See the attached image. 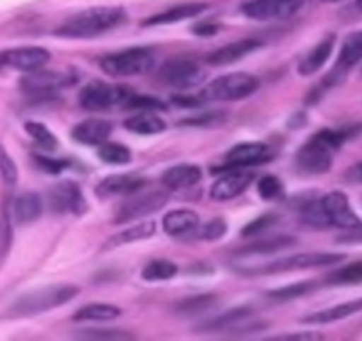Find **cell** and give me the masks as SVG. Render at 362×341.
I'll use <instances>...</instances> for the list:
<instances>
[{
    "label": "cell",
    "mask_w": 362,
    "mask_h": 341,
    "mask_svg": "<svg viewBox=\"0 0 362 341\" xmlns=\"http://www.w3.org/2000/svg\"><path fill=\"white\" fill-rule=\"evenodd\" d=\"M350 130H327L313 135L297 153V167L305 175H325L334 162V151L350 137Z\"/></svg>",
    "instance_id": "6da1fadb"
},
{
    "label": "cell",
    "mask_w": 362,
    "mask_h": 341,
    "mask_svg": "<svg viewBox=\"0 0 362 341\" xmlns=\"http://www.w3.org/2000/svg\"><path fill=\"white\" fill-rule=\"evenodd\" d=\"M124 18V9L116 6L90 8L66 20L55 34L61 37H95L119 25Z\"/></svg>",
    "instance_id": "7a4b0ae2"
},
{
    "label": "cell",
    "mask_w": 362,
    "mask_h": 341,
    "mask_svg": "<svg viewBox=\"0 0 362 341\" xmlns=\"http://www.w3.org/2000/svg\"><path fill=\"white\" fill-rule=\"evenodd\" d=\"M80 288L75 284H55V287H45L41 290L29 291L16 299L11 311L15 315H40V313L50 311L59 306L68 304L69 301L78 295Z\"/></svg>",
    "instance_id": "3957f363"
},
{
    "label": "cell",
    "mask_w": 362,
    "mask_h": 341,
    "mask_svg": "<svg viewBox=\"0 0 362 341\" xmlns=\"http://www.w3.org/2000/svg\"><path fill=\"white\" fill-rule=\"evenodd\" d=\"M259 89V80L250 73H229L211 80L203 91L204 100L211 102H236L254 95Z\"/></svg>",
    "instance_id": "277c9868"
},
{
    "label": "cell",
    "mask_w": 362,
    "mask_h": 341,
    "mask_svg": "<svg viewBox=\"0 0 362 341\" xmlns=\"http://www.w3.org/2000/svg\"><path fill=\"white\" fill-rule=\"evenodd\" d=\"M153 62L155 57L149 48L134 47L103 57L102 69L110 76H135L149 71Z\"/></svg>",
    "instance_id": "5b68a950"
},
{
    "label": "cell",
    "mask_w": 362,
    "mask_h": 341,
    "mask_svg": "<svg viewBox=\"0 0 362 341\" xmlns=\"http://www.w3.org/2000/svg\"><path fill=\"white\" fill-rule=\"evenodd\" d=\"M132 93L123 86H110V83L95 80L83 86L80 91L78 100L80 105L89 112H102V110L110 109L117 103H124Z\"/></svg>",
    "instance_id": "8992f818"
},
{
    "label": "cell",
    "mask_w": 362,
    "mask_h": 341,
    "mask_svg": "<svg viewBox=\"0 0 362 341\" xmlns=\"http://www.w3.org/2000/svg\"><path fill=\"white\" fill-rule=\"evenodd\" d=\"M75 82V75L69 71H47L40 68L34 71H27V75L22 76L20 86L23 93H27L33 98H48L61 91L62 88H68Z\"/></svg>",
    "instance_id": "52a82bcc"
},
{
    "label": "cell",
    "mask_w": 362,
    "mask_h": 341,
    "mask_svg": "<svg viewBox=\"0 0 362 341\" xmlns=\"http://www.w3.org/2000/svg\"><path fill=\"white\" fill-rule=\"evenodd\" d=\"M309 0H250L243 4V15L257 22L286 20L300 13Z\"/></svg>",
    "instance_id": "ba28073f"
},
{
    "label": "cell",
    "mask_w": 362,
    "mask_h": 341,
    "mask_svg": "<svg viewBox=\"0 0 362 341\" xmlns=\"http://www.w3.org/2000/svg\"><path fill=\"white\" fill-rule=\"evenodd\" d=\"M162 80L176 89H192L206 80V71L190 59H173L162 68Z\"/></svg>",
    "instance_id": "9c48e42d"
},
{
    "label": "cell",
    "mask_w": 362,
    "mask_h": 341,
    "mask_svg": "<svg viewBox=\"0 0 362 341\" xmlns=\"http://www.w3.org/2000/svg\"><path fill=\"white\" fill-rule=\"evenodd\" d=\"M343 254L330 253H311V254H295V256H284L276 262L264 265L259 272L263 274H279L297 269H316V267H330L343 262Z\"/></svg>",
    "instance_id": "30bf717a"
},
{
    "label": "cell",
    "mask_w": 362,
    "mask_h": 341,
    "mask_svg": "<svg viewBox=\"0 0 362 341\" xmlns=\"http://www.w3.org/2000/svg\"><path fill=\"white\" fill-rule=\"evenodd\" d=\"M165 203L167 194L160 192V190L139 194V196L130 197V200L121 204L116 215V222L117 224H123V222L139 221V219L146 217V215L162 210L165 207Z\"/></svg>",
    "instance_id": "8fae6325"
},
{
    "label": "cell",
    "mask_w": 362,
    "mask_h": 341,
    "mask_svg": "<svg viewBox=\"0 0 362 341\" xmlns=\"http://www.w3.org/2000/svg\"><path fill=\"white\" fill-rule=\"evenodd\" d=\"M358 61H362V33H354L350 34V36H346L343 47H341L339 55H337L336 66H334L332 71L327 75V88H332V86H337V83L343 82L346 73L350 71Z\"/></svg>",
    "instance_id": "7c38bea8"
},
{
    "label": "cell",
    "mask_w": 362,
    "mask_h": 341,
    "mask_svg": "<svg viewBox=\"0 0 362 341\" xmlns=\"http://www.w3.org/2000/svg\"><path fill=\"white\" fill-rule=\"evenodd\" d=\"M48 201H50V207L59 214L82 215L87 208L82 190L73 182L57 183L48 192Z\"/></svg>",
    "instance_id": "4fadbf2b"
},
{
    "label": "cell",
    "mask_w": 362,
    "mask_h": 341,
    "mask_svg": "<svg viewBox=\"0 0 362 341\" xmlns=\"http://www.w3.org/2000/svg\"><path fill=\"white\" fill-rule=\"evenodd\" d=\"M272 158V149L264 142H243L226 155L224 169H247Z\"/></svg>",
    "instance_id": "5bb4252c"
},
{
    "label": "cell",
    "mask_w": 362,
    "mask_h": 341,
    "mask_svg": "<svg viewBox=\"0 0 362 341\" xmlns=\"http://www.w3.org/2000/svg\"><path fill=\"white\" fill-rule=\"evenodd\" d=\"M228 173L221 176L217 182L214 183L210 190L211 200L215 201H229L235 200L236 196L247 190V187L252 183L254 173L245 169H226Z\"/></svg>",
    "instance_id": "9a60e30c"
},
{
    "label": "cell",
    "mask_w": 362,
    "mask_h": 341,
    "mask_svg": "<svg viewBox=\"0 0 362 341\" xmlns=\"http://www.w3.org/2000/svg\"><path fill=\"white\" fill-rule=\"evenodd\" d=\"M2 64L11 66L20 71H34L50 61V52L41 47H22L2 52Z\"/></svg>",
    "instance_id": "2e32d148"
},
{
    "label": "cell",
    "mask_w": 362,
    "mask_h": 341,
    "mask_svg": "<svg viewBox=\"0 0 362 341\" xmlns=\"http://www.w3.org/2000/svg\"><path fill=\"white\" fill-rule=\"evenodd\" d=\"M322 204L330 226L346 229V228H351V226H355L357 222H361V219L357 217L354 208L350 207V201H348L346 194L337 192V190L336 192L327 194L325 197H322Z\"/></svg>",
    "instance_id": "e0dca14e"
},
{
    "label": "cell",
    "mask_w": 362,
    "mask_h": 341,
    "mask_svg": "<svg viewBox=\"0 0 362 341\" xmlns=\"http://www.w3.org/2000/svg\"><path fill=\"white\" fill-rule=\"evenodd\" d=\"M146 185V178L135 175H112L102 180L96 194L102 197L109 196H132Z\"/></svg>",
    "instance_id": "ac0fdd59"
},
{
    "label": "cell",
    "mask_w": 362,
    "mask_h": 341,
    "mask_svg": "<svg viewBox=\"0 0 362 341\" xmlns=\"http://www.w3.org/2000/svg\"><path fill=\"white\" fill-rule=\"evenodd\" d=\"M112 134V123L105 120H86L73 128V139L80 144L100 146Z\"/></svg>",
    "instance_id": "d6986e66"
},
{
    "label": "cell",
    "mask_w": 362,
    "mask_h": 341,
    "mask_svg": "<svg viewBox=\"0 0 362 341\" xmlns=\"http://www.w3.org/2000/svg\"><path fill=\"white\" fill-rule=\"evenodd\" d=\"M203 180V170L201 167L192 163H181L167 169L162 176V182L170 190H183L197 185Z\"/></svg>",
    "instance_id": "ffe728a7"
},
{
    "label": "cell",
    "mask_w": 362,
    "mask_h": 341,
    "mask_svg": "<svg viewBox=\"0 0 362 341\" xmlns=\"http://www.w3.org/2000/svg\"><path fill=\"white\" fill-rule=\"evenodd\" d=\"M261 47L259 41L256 40H242V41H235V43H229L226 47L218 48L215 50L214 54L208 55V62L211 66H228L233 64V62L240 61L245 55L252 54L254 50Z\"/></svg>",
    "instance_id": "44dd1931"
},
{
    "label": "cell",
    "mask_w": 362,
    "mask_h": 341,
    "mask_svg": "<svg viewBox=\"0 0 362 341\" xmlns=\"http://www.w3.org/2000/svg\"><path fill=\"white\" fill-rule=\"evenodd\" d=\"M163 231L170 236H187L199 228V217L192 210H173L163 217Z\"/></svg>",
    "instance_id": "7402d4cb"
},
{
    "label": "cell",
    "mask_w": 362,
    "mask_h": 341,
    "mask_svg": "<svg viewBox=\"0 0 362 341\" xmlns=\"http://www.w3.org/2000/svg\"><path fill=\"white\" fill-rule=\"evenodd\" d=\"M206 8L208 6L203 4V2H190V4L176 6V8L167 9V11L158 13L155 16H149L144 22V25H169V23L183 22V20L201 15L203 11H206Z\"/></svg>",
    "instance_id": "603a6c76"
},
{
    "label": "cell",
    "mask_w": 362,
    "mask_h": 341,
    "mask_svg": "<svg viewBox=\"0 0 362 341\" xmlns=\"http://www.w3.org/2000/svg\"><path fill=\"white\" fill-rule=\"evenodd\" d=\"M334 43H336V36H329L323 41H320V43L302 59L300 64H298V73L304 76H309L315 75L316 71H320V69L323 68V64L329 61L330 55H332Z\"/></svg>",
    "instance_id": "cb8c5ba5"
},
{
    "label": "cell",
    "mask_w": 362,
    "mask_h": 341,
    "mask_svg": "<svg viewBox=\"0 0 362 341\" xmlns=\"http://www.w3.org/2000/svg\"><path fill=\"white\" fill-rule=\"evenodd\" d=\"M41 212H43V201L36 192L22 194L13 203V217L18 224H30L37 221L41 217Z\"/></svg>",
    "instance_id": "d4e9b609"
},
{
    "label": "cell",
    "mask_w": 362,
    "mask_h": 341,
    "mask_svg": "<svg viewBox=\"0 0 362 341\" xmlns=\"http://www.w3.org/2000/svg\"><path fill=\"white\" fill-rule=\"evenodd\" d=\"M124 128L132 134L139 135H156L167 130V125L162 117L156 116L155 112H148V110H141L139 114L128 117L124 121Z\"/></svg>",
    "instance_id": "484cf974"
},
{
    "label": "cell",
    "mask_w": 362,
    "mask_h": 341,
    "mask_svg": "<svg viewBox=\"0 0 362 341\" xmlns=\"http://www.w3.org/2000/svg\"><path fill=\"white\" fill-rule=\"evenodd\" d=\"M361 311H362V299H357V301L344 302V304L334 306V308L323 309V311H318V313H313V315L305 316L304 323H332V322H337V320L348 318V316Z\"/></svg>",
    "instance_id": "4316f807"
},
{
    "label": "cell",
    "mask_w": 362,
    "mask_h": 341,
    "mask_svg": "<svg viewBox=\"0 0 362 341\" xmlns=\"http://www.w3.org/2000/svg\"><path fill=\"white\" fill-rule=\"evenodd\" d=\"M156 233V224L153 221H142L139 224L130 226V228L123 229L117 235H114L112 238H109L107 242V247H119L124 245V243H134L141 242V240L151 238Z\"/></svg>",
    "instance_id": "83f0119b"
},
{
    "label": "cell",
    "mask_w": 362,
    "mask_h": 341,
    "mask_svg": "<svg viewBox=\"0 0 362 341\" xmlns=\"http://www.w3.org/2000/svg\"><path fill=\"white\" fill-rule=\"evenodd\" d=\"M121 315V309L112 304H87L75 313L76 322H109Z\"/></svg>",
    "instance_id": "f1b7e54d"
},
{
    "label": "cell",
    "mask_w": 362,
    "mask_h": 341,
    "mask_svg": "<svg viewBox=\"0 0 362 341\" xmlns=\"http://www.w3.org/2000/svg\"><path fill=\"white\" fill-rule=\"evenodd\" d=\"M297 240L293 236H277V238H268V240H259V242H254L250 245L243 247L238 250V254H274L277 250H283L291 247Z\"/></svg>",
    "instance_id": "f546056e"
},
{
    "label": "cell",
    "mask_w": 362,
    "mask_h": 341,
    "mask_svg": "<svg viewBox=\"0 0 362 341\" xmlns=\"http://www.w3.org/2000/svg\"><path fill=\"white\" fill-rule=\"evenodd\" d=\"M100 158L105 163H112V166H124V163L132 162V151L124 144L119 142H103L98 148Z\"/></svg>",
    "instance_id": "4dcf8cb0"
},
{
    "label": "cell",
    "mask_w": 362,
    "mask_h": 341,
    "mask_svg": "<svg viewBox=\"0 0 362 341\" xmlns=\"http://www.w3.org/2000/svg\"><path fill=\"white\" fill-rule=\"evenodd\" d=\"M215 304H217L215 295H197V297H190L185 299V301H181L180 304L176 306V311L180 313V315L194 316L208 311V309L214 308Z\"/></svg>",
    "instance_id": "1f68e13d"
},
{
    "label": "cell",
    "mask_w": 362,
    "mask_h": 341,
    "mask_svg": "<svg viewBox=\"0 0 362 341\" xmlns=\"http://www.w3.org/2000/svg\"><path fill=\"white\" fill-rule=\"evenodd\" d=\"M330 284L334 287H348V284H361L362 283V260L361 262H354L350 265L343 267V269L336 270L329 276Z\"/></svg>",
    "instance_id": "d6a6232c"
},
{
    "label": "cell",
    "mask_w": 362,
    "mask_h": 341,
    "mask_svg": "<svg viewBox=\"0 0 362 341\" xmlns=\"http://www.w3.org/2000/svg\"><path fill=\"white\" fill-rule=\"evenodd\" d=\"M177 274V267L169 260H155L148 263L142 270V277L146 281H167L173 279Z\"/></svg>",
    "instance_id": "836d02e7"
},
{
    "label": "cell",
    "mask_w": 362,
    "mask_h": 341,
    "mask_svg": "<svg viewBox=\"0 0 362 341\" xmlns=\"http://www.w3.org/2000/svg\"><path fill=\"white\" fill-rule=\"evenodd\" d=\"M302 221L305 224L313 226L316 229H325L329 228L330 222L327 219L325 210H323L322 200L320 201H308V203L302 207Z\"/></svg>",
    "instance_id": "e575fe53"
},
{
    "label": "cell",
    "mask_w": 362,
    "mask_h": 341,
    "mask_svg": "<svg viewBox=\"0 0 362 341\" xmlns=\"http://www.w3.org/2000/svg\"><path fill=\"white\" fill-rule=\"evenodd\" d=\"M25 130H27V134H29L30 137L36 141V144L41 146L43 149L52 151V149L57 148V137H55V135L52 134V132L48 130L43 123L29 121V123L25 125Z\"/></svg>",
    "instance_id": "d590c367"
},
{
    "label": "cell",
    "mask_w": 362,
    "mask_h": 341,
    "mask_svg": "<svg viewBox=\"0 0 362 341\" xmlns=\"http://www.w3.org/2000/svg\"><path fill=\"white\" fill-rule=\"evenodd\" d=\"M250 315L249 308H236L231 309V311L224 313V315L217 316L211 322L206 323V329L210 330H221V329H228V327H235L236 323H240L242 320H245L247 316Z\"/></svg>",
    "instance_id": "8d00e7d4"
},
{
    "label": "cell",
    "mask_w": 362,
    "mask_h": 341,
    "mask_svg": "<svg viewBox=\"0 0 362 341\" xmlns=\"http://www.w3.org/2000/svg\"><path fill=\"white\" fill-rule=\"evenodd\" d=\"M257 194H259L261 200L264 201H274L279 200L283 196V183L281 180H277L276 176H264L257 183Z\"/></svg>",
    "instance_id": "74e56055"
},
{
    "label": "cell",
    "mask_w": 362,
    "mask_h": 341,
    "mask_svg": "<svg viewBox=\"0 0 362 341\" xmlns=\"http://www.w3.org/2000/svg\"><path fill=\"white\" fill-rule=\"evenodd\" d=\"M315 288V283H297L290 284V287L279 288V290H272L270 297L276 299V301H291V299H298L302 295L309 294V291Z\"/></svg>",
    "instance_id": "f35d334b"
},
{
    "label": "cell",
    "mask_w": 362,
    "mask_h": 341,
    "mask_svg": "<svg viewBox=\"0 0 362 341\" xmlns=\"http://www.w3.org/2000/svg\"><path fill=\"white\" fill-rule=\"evenodd\" d=\"M0 176L9 187L16 185V182H18V167L2 146H0Z\"/></svg>",
    "instance_id": "ab89813d"
},
{
    "label": "cell",
    "mask_w": 362,
    "mask_h": 341,
    "mask_svg": "<svg viewBox=\"0 0 362 341\" xmlns=\"http://www.w3.org/2000/svg\"><path fill=\"white\" fill-rule=\"evenodd\" d=\"M124 105L128 109H137V110H148V112H155V110H163L165 109V103L158 98H153V96H134L130 95L124 102Z\"/></svg>",
    "instance_id": "60d3db41"
},
{
    "label": "cell",
    "mask_w": 362,
    "mask_h": 341,
    "mask_svg": "<svg viewBox=\"0 0 362 341\" xmlns=\"http://www.w3.org/2000/svg\"><path fill=\"white\" fill-rule=\"evenodd\" d=\"M277 222V217L274 214H264L261 215V217L254 219L252 222H249V224L243 228L242 235L243 236H254V235H259V233L267 231L268 228H272V226L276 224Z\"/></svg>",
    "instance_id": "b9f144b4"
},
{
    "label": "cell",
    "mask_w": 362,
    "mask_h": 341,
    "mask_svg": "<svg viewBox=\"0 0 362 341\" xmlns=\"http://www.w3.org/2000/svg\"><path fill=\"white\" fill-rule=\"evenodd\" d=\"M80 337H89V340H105V341H117V340H132L134 334L127 333V330H83L78 334Z\"/></svg>",
    "instance_id": "7bdbcfd3"
},
{
    "label": "cell",
    "mask_w": 362,
    "mask_h": 341,
    "mask_svg": "<svg viewBox=\"0 0 362 341\" xmlns=\"http://www.w3.org/2000/svg\"><path fill=\"white\" fill-rule=\"evenodd\" d=\"M226 231H228V224H226L224 219H214V221H210L208 224H204L201 228L199 236L208 240V242H214V240L222 238L226 235Z\"/></svg>",
    "instance_id": "ee69618b"
},
{
    "label": "cell",
    "mask_w": 362,
    "mask_h": 341,
    "mask_svg": "<svg viewBox=\"0 0 362 341\" xmlns=\"http://www.w3.org/2000/svg\"><path fill=\"white\" fill-rule=\"evenodd\" d=\"M34 160H36L37 166H40L45 173H48V175H59V173L64 170V167L68 166L66 160H55V158H48V156L36 155L34 156Z\"/></svg>",
    "instance_id": "f6af8a7d"
},
{
    "label": "cell",
    "mask_w": 362,
    "mask_h": 341,
    "mask_svg": "<svg viewBox=\"0 0 362 341\" xmlns=\"http://www.w3.org/2000/svg\"><path fill=\"white\" fill-rule=\"evenodd\" d=\"M337 243H346V245H355V243H362V222H357L351 228L343 229L341 235H337Z\"/></svg>",
    "instance_id": "bcb514c9"
},
{
    "label": "cell",
    "mask_w": 362,
    "mask_h": 341,
    "mask_svg": "<svg viewBox=\"0 0 362 341\" xmlns=\"http://www.w3.org/2000/svg\"><path fill=\"white\" fill-rule=\"evenodd\" d=\"M272 340H283V341H318L323 340V334L309 330V333H290V334H279V336L272 337Z\"/></svg>",
    "instance_id": "7dc6e473"
},
{
    "label": "cell",
    "mask_w": 362,
    "mask_h": 341,
    "mask_svg": "<svg viewBox=\"0 0 362 341\" xmlns=\"http://www.w3.org/2000/svg\"><path fill=\"white\" fill-rule=\"evenodd\" d=\"M217 30L218 25H215V23H201V25L194 27V34H197V36H211Z\"/></svg>",
    "instance_id": "c3c4849f"
},
{
    "label": "cell",
    "mask_w": 362,
    "mask_h": 341,
    "mask_svg": "<svg viewBox=\"0 0 362 341\" xmlns=\"http://www.w3.org/2000/svg\"><path fill=\"white\" fill-rule=\"evenodd\" d=\"M173 102L180 107H199L201 103H203L201 100L189 98V96H174Z\"/></svg>",
    "instance_id": "681fc988"
},
{
    "label": "cell",
    "mask_w": 362,
    "mask_h": 341,
    "mask_svg": "<svg viewBox=\"0 0 362 341\" xmlns=\"http://www.w3.org/2000/svg\"><path fill=\"white\" fill-rule=\"evenodd\" d=\"M354 176H355V178L361 180V182H362V162L358 163V166L354 169Z\"/></svg>",
    "instance_id": "f907efd6"
},
{
    "label": "cell",
    "mask_w": 362,
    "mask_h": 341,
    "mask_svg": "<svg viewBox=\"0 0 362 341\" xmlns=\"http://www.w3.org/2000/svg\"><path fill=\"white\" fill-rule=\"evenodd\" d=\"M355 6H357L358 11H362V0H357V2H355Z\"/></svg>",
    "instance_id": "816d5d0a"
},
{
    "label": "cell",
    "mask_w": 362,
    "mask_h": 341,
    "mask_svg": "<svg viewBox=\"0 0 362 341\" xmlns=\"http://www.w3.org/2000/svg\"><path fill=\"white\" fill-rule=\"evenodd\" d=\"M329 2H341V0H329Z\"/></svg>",
    "instance_id": "f5cc1de1"
},
{
    "label": "cell",
    "mask_w": 362,
    "mask_h": 341,
    "mask_svg": "<svg viewBox=\"0 0 362 341\" xmlns=\"http://www.w3.org/2000/svg\"><path fill=\"white\" fill-rule=\"evenodd\" d=\"M0 66H2V55H0Z\"/></svg>",
    "instance_id": "db71d44e"
}]
</instances>
